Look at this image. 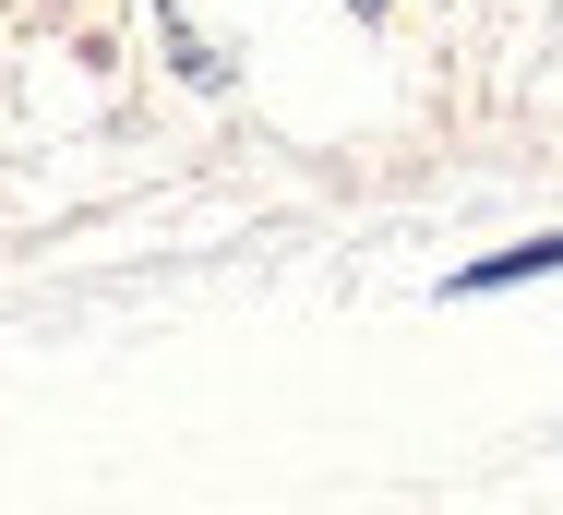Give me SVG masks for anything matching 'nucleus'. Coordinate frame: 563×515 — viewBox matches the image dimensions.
Segmentation results:
<instances>
[{
  "instance_id": "nucleus-1",
  "label": "nucleus",
  "mask_w": 563,
  "mask_h": 515,
  "mask_svg": "<svg viewBox=\"0 0 563 515\" xmlns=\"http://www.w3.org/2000/svg\"><path fill=\"white\" fill-rule=\"evenodd\" d=\"M528 276H563V228H552V240L492 252V264H467V276H444V300H492V288H528Z\"/></svg>"
},
{
  "instance_id": "nucleus-2",
  "label": "nucleus",
  "mask_w": 563,
  "mask_h": 515,
  "mask_svg": "<svg viewBox=\"0 0 563 515\" xmlns=\"http://www.w3.org/2000/svg\"><path fill=\"white\" fill-rule=\"evenodd\" d=\"M347 12H396V0H347Z\"/></svg>"
}]
</instances>
